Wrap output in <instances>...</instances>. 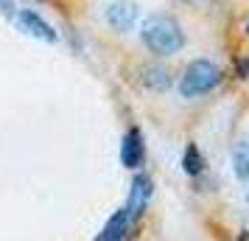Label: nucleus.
<instances>
[{"label":"nucleus","instance_id":"obj_9","mask_svg":"<svg viewBox=\"0 0 249 241\" xmlns=\"http://www.w3.org/2000/svg\"><path fill=\"white\" fill-rule=\"evenodd\" d=\"M232 168L238 180H249V140H238L232 149Z\"/></svg>","mask_w":249,"mask_h":241},{"label":"nucleus","instance_id":"obj_6","mask_svg":"<svg viewBox=\"0 0 249 241\" xmlns=\"http://www.w3.org/2000/svg\"><path fill=\"white\" fill-rule=\"evenodd\" d=\"M107 23L112 25V31L126 34L132 31V25L137 23V6L132 0H115L107 6Z\"/></svg>","mask_w":249,"mask_h":241},{"label":"nucleus","instance_id":"obj_5","mask_svg":"<svg viewBox=\"0 0 249 241\" xmlns=\"http://www.w3.org/2000/svg\"><path fill=\"white\" fill-rule=\"evenodd\" d=\"M14 17H17L20 31H25V34L36 37V39H45V42H56V39H59V34L53 31V25L48 23L42 14L31 12V9H23V12H17Z\"/></svg>","mask_w":249,"mask_h":241},{"label":"nucleus","instance_id":"obj_12","mask_svg":"<svg viewBox=\"0 0 249 241\" xmlns=\"http://www.w3.org/2000/svg\"><path fill=\"white\" fill-rule=\"evenodd\" d=\"M247 34H249V23H247Z\"/></svg>","mask_w":249,"mask_h":241},{"label":"nucleus","instance_id":"obj_1","mask_svg":"<svg viewBox=\"0 0 249 241\" xmlns=\"http://www.w3.org/2000/svg\"><path fill=\"white\" fill-rule=\"evenodd\" d=\"M140 39L157 56H174L185 48V31L168 14H151L140 28Z\"/></svg>","mask_w":249,"mask_h":241},{"label":"nucleus","instance_id":"obj_3","mask_svg":"<svg viewBox=\"0 0 249 241\" xmlns=\"http://www.w3.org/2000/svg\"><path fill=\"white\" fill-rule=\"evenodd\" d=\"M154 194V183H151V177L148 174H135V180H132V188H129V199H126L124 210L129 213L132 222L143 216V210H146L148 199Z\"/></svg>","mask_w":249,"mask_h":241},{"label":"nucleus","instance_id":"obj_2","mask_svg":"<svg viewBox=\"0 0 249 241\" xmlns=\"http://www.w3.org/2000/svg\"><path fill=\"white\" fill-rule=\"evenodd\" d=\"M221 68L210 62V59H193L188 68L182 70V79H179V93L182 98H196V95H204L210 93L213 87H218L221 81Z\"/></svg>","mask_w":249,"mask_h":241},{"label":"nucleus","instance_id":"obj_10","mask_svg":"<svg viewBox=\"0 0 249 241\" xmlns=\"http://www.w3.org/2000/svg\"><path fill=\"white\" fill-rule=\"evenodd\" d=\"M182 168H185V174H191V177L202 174L204 157H202V151H199L196 143H188V149H185V154H182Z\"/></svg>","mask_w":249,"mask_h":241},{"label":"nucleus","instance_id":"obj_4","mask_svg":"<svg viewBox=\"0 0 249 241\" xmlns=\"http://www.w3.org/2000/svg\"><path fill=\"white\" fill-rule=\"evenodd\" d=\"M146 160V143H143V132L137 127H129L126 129L124 140H121V163L126 168H140Z\"/></svg>","mask_w":249,"mask_h":241},{"label":"nucleus","instance_id":"obj_7","mask_svg":"<svg viewBox=\"0 0 249 241\" xmlns=\"http://www.w3.org/2000/svg\"><path fill=\"white\" fill-rule=\"evenodd\" d=\"M129 227H132V219H129V213L121 207V210H115L112 216H109V222L104 224L98 241H121L126 233H129Z\"/></svg>","mask_w":249,"mask_h":241},{"label":"nucleus","instance_id":"obj_8","mask_svg":"<svg viewBox=\"0 0 249 241\" xmlns=\"http://www.w3.org/2000/svg\"><path fill=\"white\" fill-rule=\"evenodd\" d=\"M140 84L148 90H168L171 87V73L162 65H143L140 68Z\"/></svg>","mask_w":249,"mask_h":241},{"label":"nucleus","instance_id":"obj_11","mask_svg":"<svg viewBox=\"0 0 249 241\" xmlns=\"http://www.w3.org/2000/svg\"><path fill=\"white\" fill-rule=\"evenodd\" d=\"M0 14H3V17H14V14H17L14 0H0Z\"/></svg>","mask_w":249,"mask_h":241}]
</instances>
